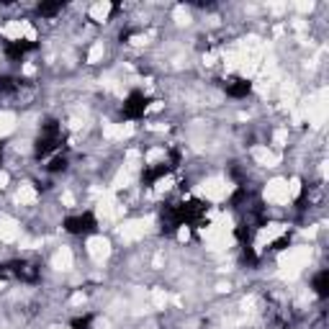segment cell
Segmentation results:
<instances>
[{
	"mask_svg": "<svg viewBox=\"0 0 329 329\" xmlns=\"http://www.w3.org/2000/svg\"><path fill=\"white\" fill-rule=\"evenodd\" d=\"M134 183V170H132V167H121V170H118V175H116V180H113V188H116V191H121V188H129V185H132Z\"/></svg>",
	"mask_w": 329,
	"mask_h": 329,
	"instance_id": "5bb4252c",
	"label": "cell"
},
{
	"mask_svg": "<svg viewBox=\"0 0 329 329\" xmlns=\"http://www.w3.org/2000/svg\"><path fill=\"white\" fill-rule=\"evenodd\" d=\"M103 54H106V49H103L101 42H98V44L90 46V52H88V62H90V65H98V62L103 59Z\"/></svg>",
	"mask_w": 329,
	"mask_h": 329,
	"instance_id": "e0dca14e",
	"label": "cell"
},
{
	"mask_svg": "<svg viewBox=\"0 0 329 329\" xmlns=\"http://www.w3.org/2000/svg\"><path fill=\"white\" fill-rule=\"evenodd\" d=\"M103 136L106 139H121V124H106L103 126Z\"/></svg>",
	"mask_w": 329,
	"mask_h": 329,
	"instance_id": "44dd1931",
	"label": "cell"
},
{
	"mask_svg": "<svg viewBox=\"0 0 329 329\" xmlns=\"http://www.w3.org/2000/svg\"><path fill=\"white\" fill-rule=\"evenodd\" d=\"M273 85H275V77H260L255 88H257V93H260V95H270Z\"/></svg>",
	"mask_w": 329,
	"mask_h": 329,
	"instance_id": "ac0fdd59",
	"label": "cell"
},
{
	"mask_svg": "<svg viewBox=\"0 0 329 329\" xmlns=\"http://www.w3.org/2000/svg\"><path fill=\"white\" fill-rule=\"evenodd\" d=\"M69 304H72V306H80V304H85V293H75L72 298H69Z\"/></svg>",
	"mask_w": 329,
	"mask_h": 329,
	"instance_id": "f546056e",
	"label": "cell"
},
{
	"mask_svg": "<svg viewBox=\"0 0 329 329\" xmlns=\"http://www.w3.org/2000/svg\"><path fill=\"white\" fill-rule=\"evenodd\" d=\"M203 62H206V67H211V65L216 62V52H208V54L203 57Z\"/></svg>",
	"mask_w": 329,
	"mask_h": 329,
	"instance_id": "1f68e13d",
	"label": "cell"
},
{
	"mask_svg": "<svg viewBox=\"0 0 329 329\" xmlns=\"http://www.w3.org/2000/svg\"><path fill=\"white\" fill-rule=\"evenodd\" d=\"M188 237H191V232H188V226H183L180 232H177V239H180V242H188Z\"/></svg>",
	"mask_w": 329,
	"mask_h": 329,
	"instance_id": "d6a6232c",
	"label": "cell"
},
{
	"mask_svg": "<svg viewBox=\"0 0 329 329\" xmlns=\"http://www.w3.org/2000/svg\"><path fill=\"white\" fill-rule=\"evenodd\" d=\"M147 232V224L139 221V219H132V221H124L118 226V237L124 239V242H136V239H142Z\"/></svg>",
	"mask_w": 329,
	"mask_h": 329,
	"instance_id": "ba28073f",
	"label": "cell"
},
{
	"mask_svg": "<svg viewBox=\"0 0 329 329\" xmlns=\"http://www.w3.org/2000/svg\"><path fill=\"white\" fill-rule=\"evenodd\" d=\"M13 129H16V113H11V111H0V136L13 134Z\"/></svg>",
	"mask_w": 329,
	"mask_h": 329,
	"instance_id": "9a60e30c",
	"label": "cell"
},
{
	"mask_svg": "<svg viewBox=\"0 0 329 329\" xmlns=\"http://www.w3.org/2000/svg\"><path fill=\"white\" fill-rule=\"evenodd\" d=\"M159 108H162V103H159V101H154L152 106H149V108H147V113H157V111H159Z\"/></svg>",
	"mask_w": 329,
	"mask_h": 329,
	"instance_id": "836d02e7",
	"label": "cell"
},
{
	"mask_svg": "<svg viewBox=\"0 0 329 329\" xmlns=\"http://www.w3.org/2000/svg\"><path fill=\"white\" fill-rule=\"evenodd\" d=\"M23 72H26V75H34V72H36V67H34V65H26V67H23Z\"/></svg>",
	"mask_w": 329,
	"mask_h": 329,
	"instance_id": "d590c367",
	"label": "cell"
},
{
	"mask_svg": "<svg viewBox=\"0 0 329 329\" xmlns=\"http://www.w3.org/2000/svg\"><path fill=\"white\" fill-rule=\"evenodd\" d=\"M108 16H111V3H108V0H101V3H95L90 8V18L98 21V23H103Z\"/></svg>",
	"mask_w": 329,
	"mask_h": 329,
	"instance_id": "4fadbf2b",
	"label": "cell"
},
{
	"mask_svg": "<svg viewBox=\"0 0 329 329\" xmlns=\"http://www.w3.org/2000/svg\"><path fill=\"white\" fill-rule=\"evenodd\" d=\"M72 263H75V257H72V250H69V247H59L57 255L52 257V267H54V270H69Z\"/></svg>",
	"mask_w": 329,
	"mask_h": 329,
	"instance_id": "8fae6325",
	"label": "cell"
},
{
	"mask_svg": "<svg viewBox=\"0 0 329 329\" xmlns=\"http://www.w3.org/2000/svg\"><path fill=\"white\" fill-rule=\"evenodd\" d=\"M88 255H90L95 263L103 265L108 257H111V242H108L106 237H90L88 239Z\"/></svg>",
	"mask_w": 329,
	"mask_h": 329,
	"instance_id": "8992f818",
	"label": "cell"
},
{
	"mask_svg": "<svg viewBox=\"0 0 329 329\" xmlns=\"http://www.w3.org/2000/svg\"><path fill=\"white\" fill-rule=\"evenodd\" d=\"M152 306L154 308H165L167 306V293L162 288H152Z\"/></svg>",
	"mask_w": 329,
	"mask_h": 329,
	"instance_id": "d6986e66",
	"label": "cell"
},
{
	"mask_svg": "<svg viewBox=\"0 0 329 329\" xmlns=\"http://www.w3.org/2000/svg\"><path fill=\"white\" fill-rule=\"evenodd\" d=\"M173 183H175V177H173V175L159 177V180H157V185H154V193H167V191L173 188Z\"/></svg>",
	"mask_w": 329,
	"mask_h": 329,
	"instance_id": "ffe728a7",
	"label": "cell"
},
{
	"mask_svg": "<svg viewBox=\"0 0 329 329\" xmlns=\"http://www.w3.org/2000/svg\"><path fill=\"white\" fill-rule=\"evenodd\" d=\"M36 191H34V185H28V183H23L21 188H18V193H16V201L21 203V206H31V203H36Z\"/></svg>",
	"mask_w": 329,
	"mask_h": 329,
	"instance_id": "7c38bea8",
	"label": "cell"
},
{
	"mask_svg": "<svg viewBox=\"0 0 329 329\" xmlns=\"http://www.w3.org/2000/svg\"><path fill=\"white\" fill-rule=\"evenodd\" d=\"M162 157H165V149H152V152H147V157H144V159H147L149 165H154V162H159Z\"/></svg>",
	"mask_w": 329,
	"mask_h": 329,
	"instance_id": "cb8c5ba5",
	"label": "cell"
},
{
	"mask_svg": "<svg viewBox=\"0 0 329 329\" xmlns=\"http://www.w3.org/2000/svg\"><path fill=\"white\" fill-rule=\"evenodd\" d=\"M154 267H162V255H154Z\"/></svg>",
	"mask_w": 329,
	"mask_h": 329,
	"instance_id": "8d00e7d4",
	"label": "cell"
},
{
	"mask_svg": "<svg viewBox=\"0 0 329 329\" xmlns=\"http://www.w3.org/2000/svg\"><path fill=\"white\" fill-rule=\"evenodd\" d=\"M311 260V247L308 244H298V247H291V250H285L281 257H278V265H281V275L283 281H296L301 270L308 265Z\"/></svg>",
	"mask_w": 329,
	"mask_h": 329,
	"instance_id": "6da1fadb",
	"label": "cell"
},
{
	"mask_svg": "<svg viewBox=\"0 0 329 329\" xmlns=\"http://www.w3.org/2000/svg\"><path fill=\"white\" fill-rule=\"evenodd\" d=\"M198 193L208 201H224V198L232 193V183L224 180V177H208V180L198 188Z\"/></svg>",
	"mask_w": 329,
	"mask_h": 329,
	"instance_id": "3957f363",
	"label": "cell"
},
{
	"mask_svg": "<svg viewBox=\"0 0 329 329\" xmlns=\"http://www.w3.org/2000/svg\"><path fill=\"white\" fill-rule=\"evenodd\" d=\"M229 291H232V285H229V283H219V293H229Z\"/></svg>",
	"mask_w": 329,
	"mask_h": 329,
	"instance_id": "e575fe53",
	"label": "cell"
},
{
	"mask_svg": "<svg viewBox=\"0 0 329 329\" xmlns=\"http://www.w3.org/2000/svg\"><path fill=\"white\" fill-rule=\"evenodd\" d=\"M54 329H67V327H54Z\"/></svg>",
	"mask_w": 329,
	"mask_h": 329,
	"instance_id": "74e56055",
	"label": "cell"
},
{
	"mask_svg": "<svg viewBox=\"0 0 329 329\" xmlns=\"http://www.w3.org/2000/svg\"><path fill=\"white\" fill-rule=\"evenodd\" d=\"M265 201L275 203V206H283V203L291 201V198H288V180H283V177H273V180L265 185Z\"/></svg>",
	"mask_w": 329,
	"mask_h": 329,
	"instance_id": "5b68a950",
	"label": "cell"
},
{
	"mask_svg": "<svg viewBox=\"0 0 329 329\" xmlns=\"http://www.w3.org/2000/svg\"><path fill=\"white\" fill-rule=\"evenodd\" d=\"M298 193H301V180H298V177H291V180H288V198H296Z\"/></svg>",
	"mask_w": 329,
	"mask_h": 329,
	"instance_id": "603a6c76",
	"label": "cell"
},
{
	"mask_svg": "<svg viewBox=\"0 0 329 329\" xmlns=\"http://www.w3.org/2000/svg\"><path fill=\"white\" fill-rule=\"evenodd\" d=\"M134 134V124H121V139H129Z\"/></svg>",
	"mask_w": 329,
	"mask_h": 329,
	"instance_id": "83f0119b",
	"label": "cell"
},
{
	"mask_svg": "<svg viewBox=\"0 0 329 329\" xmlns=\"http://www.w3.org/2000/svg\"><path fill=\"white\" fill-rule=\"evenodd\" d=\"M252 159L257 165H263V167H275V165H281V154L273 152L270 147H252Z\"/></svg>",
	"mask_w": 329,
	"mask_h": 329,
	"instance_id": "9c48e42d",
	"label": "cell"
},
{
	"mask_svg": "<svg viewBox=\"0 0 329 329\" xmlns=\"http://www.w3.org/2000/svg\"><path fill=\"white\" fill-rule=\"evenodd\" d=\"M3 36L13 39V42H21L23 39V21H11L8 26H3Z\"/></svg>",
	"mask_w": 329,
	"mask_h": 329,
	"instance_id": "2e32d148",
	"label": "cell"
},
{
	"mask_svg": "<svg viewBox=\"0 0 329 329\" xmlns=\"http://www.w3.org/2000/svg\"><path fill=\"white\" fill-rule=\"evenodd\" d=\"M124 214V206L118 203V198L113 193H103L101 201H98V219L101 221H113Z\"/></svg>",
	"mask_w": 329,
	"mask_h": 329,
	"instance_id": "277c9868",
	"label": "cell"
},
{
	"mask_svg": "<svg viewBox=\"0 0 329 329\" xmlns=\"http://www.w3.org/2000/svg\"><path fill=\"white\" fill-rule=\"evenodd\" d=\"M293 8H296L298 13H311L314 11V3H311V0H308V3H296Z\"/></svg>",
	"mask_w": 329,
	"mask_h": 329,
	"instance_id": "4316f807",
	"label": "cell"
},
{
	"mask_svg": "<svg viewBox=\"0 0 329 329\" xmlns=\"http://www.w3.org/2000/svg\"><path fill=\"white\" fill-rule=\"evenodd\" d=\"M173 16H175V21L180 23V26H188V23H191V13H188L185 8H183V5H177Z\"/></svg>",
	"mask_w": 329,
	"mask_h": 329,
	"instance_id": "7402d4cb",
	"label": "cell"
},
{
	"mask_svg": "<svg viewBox=\"0 0 329 329\" xmlns=\"http://www.w3.org/2000/svg\"><path fill=\"white\" fill-rule=\"evenodd\" d=\"M285 234V224H267V226H263L260 232H257V239H255V247L257 250H263V247H267V244H273L278 237H283Z\"/></svg>",
	"mask_w": 329,
	"mask_h": 329,
	"instance_id": "52a82bcc",
	"label": "cell"
},
{
	"mask_svg": "<svg viewBox=\"0 0 329 329\" xmlns=\"http://www.w3.org/2000/svg\"><path fill=\"white\" fill-rule=\"evenodd\" d=\"M23 39L26 42H36V31H34V26L28 21H23Z\"/></svg>",
	"mask_w": 329,
	"mask_h": 329,
	"instance_id": "d4e9b609",
	"label": "cell"
},
{
	"mask_svg": "<svg viewBox=\"0 0 329 329\" xmlns=\"http://www.w3.org/2000/svg\"><path fill=\"white\" fill-rule=\"evenodd\" d=\"M8 180H11V175H8L5 170H0V191H3V188L8 185Z\"/></svg>",
	"mask_w": 329,
	"mask_h": 329,
	"instance_id": "4dcf8cb0",
	"label": "cell"
},
{
	"mask_svg": "<svg viewBox=\"0 0 329 329\" xmlns=\"http://www.w3.org/2000/svg\"><path fill=\"white\" fill-rule=\"evenodd\" d=\"M62 203H65L67 208H72V206H75V196L65 191V193H62Z\"/></svg>",
	"mask_w": 329,
	"mask_h": 329,
	"instance_id": "f1b7e54d",
	"label": "cell"
},
{
	"mask_svg": "<svg viewBox=\"0 0 329 329\" xmlns=\"http://www.w3.org/2000/svg\"><path fill=\"white\" fill-rule=\"evenodd\" d=\"M18 224L8 216H0V242H16L18 239Z\"/></svg>",
	"mask_w": 329,
	"mask_h": 329,
	"instance_id": "30bf717a",
	"label": "cell"
},
{
	"mask_svg": "<svg viewBox=\"0 0 329 329\" xmlns=\"http://www.w3.org/2000/svg\"><path fill=\"white\" fill-rule=\"evenodd\" d=\"M273 139H275V144H278V147H283V144L288 142V132H285V129H278Z\"/></svg>",
	"mask_w": 329,
	"mask_h": 329,
	"instance_id": "484cf974",
	"label": "cell"
},
{
	"mask_svg": "<svg viewBox=\"0 0 329 329\" xmlns=\"http://www.w3.org/2000/svg\"><path fill=\"white\" fill-rule=\"evenodd\" d=\"M304 116L308 118V124L314 129H319L327 121V93L322 90L319 95H311L308 101L304 103Z\"/></svg>",
	"mask_w": 329,
	"mask_h": 329,
	"instance_id": "7a4b0ae2",
	"label": "cell"
}]
</instances>
